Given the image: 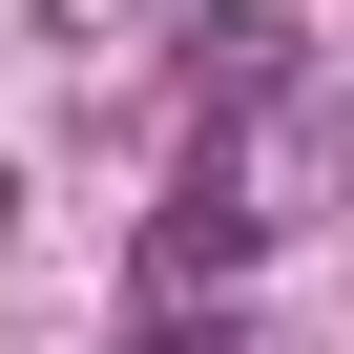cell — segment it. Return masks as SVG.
I'll use <instances>...</instances> for the list:
<instances>
[{
    "mask_svg": "<svg viewBox=\"0 0 354 354\" xmlns=\"http://www.w3.org/2000/svg\"><path fill=\"white\" fill-rule=\"evenodd\" d=\"M188 146H209V167H230V188L271 209V250L354 209V84H333V63H271V84H250V104H209Z\"/></svg>",
    "mask_w": 354,
    "mask_h": 354,
    "instance_id": "1",
    "label": "cell"
},
{
    "mask_svg": "<svg viewBox=\"0 0 354 354\" xmlns=\"http://www.w3.org/2000/svg\"><path fill=\"white\" fill-rule=\"evenodd\" d=\"M167 42H188V84H209V104H250L271 63H313V42L271 21V0H209V21H167Z\"/></svg>",
    "mask_w": 354,
    "mask_h": 354,
    "instance_id": "2",
    "label": "cell"
},
{
    "mask_svg": "<svg viewBox=\"0 0 354 354\" xmlns=\"http://www.w3.org/2000/svg\"><path fill=\"white\" fill-rule=\"evenodd\" d=\"M125 21H146V0H42V42H125Z\"/></svg>",
    "mask_w": 354,
    "mask_h": 354,
    "instance_id": "3",
    "label": "cell"
}]
</instances>
